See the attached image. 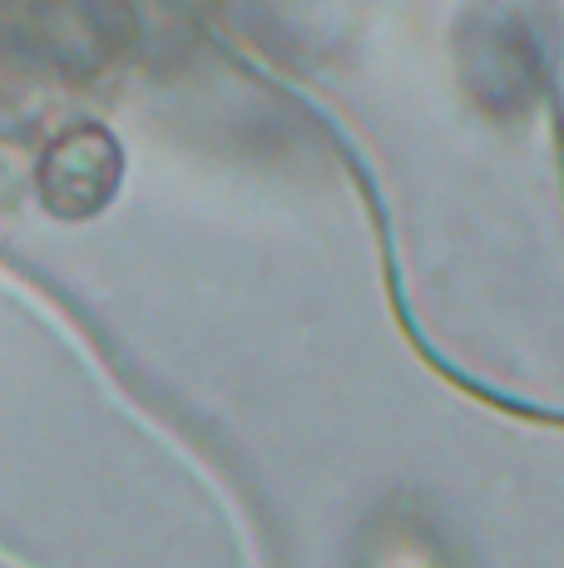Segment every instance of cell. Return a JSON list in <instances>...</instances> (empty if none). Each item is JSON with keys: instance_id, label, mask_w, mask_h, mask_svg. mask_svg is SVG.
<instances>
[{"instance_id": "cell-1", "label": "cell", "mask_w": 564, "mask_h": 568, "mask_svg": "<svg viewBox=\"0 0 564 568\" xmlns=\"http://www.w3.org/2000/svg\"><path fill=\"white\" fill-rule=\"evenodd\" d=\"M119 183V149L104 129H70L40 163V193L64 217L94 213Z\"/></svg>"}]
</instances>
